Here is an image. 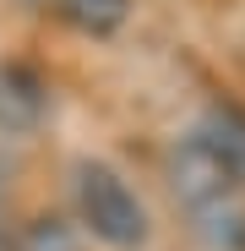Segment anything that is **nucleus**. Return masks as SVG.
<instances>
[{"instance_id": "nucleus-1", "label": "nucleus", "mask_w": 245, "mask_h": 251, "mask_svg": "<svg viewBox=\"0 0 245 251\" xmlns=\"http://www.w3.org/2000/svg\"><path fill=\"white\" fill-rule=\"evenodd\" d=\"M169 186H175V202L185 207L191 229L207 240L213 251H245V186L196 137H185L175 148Z\"/></svg>"}, {"instance_id": "nucleus-7", "label": "nucleus", "mask_w": 245, "mask_h": 251, "mask_svg": "<svg viewBox=\"0 0 245 251\" xmlns=\"http://www.w3.org/2000/svg\"><path fill=\"white\" fill-rule=\"evenodd\" d=\"M38 6H44V0H38Z\"/></svg>"}, {"instance_id": "nucleus-2", "label": "nucleus", "mask_w": 245, "mask_h": 251, "mask_svg": "<svg viewBox=\"0 0 245 251\" xmlns=\"http://www.w3.org/2000/svg\"><path fill=\"white\" fill-rule=\"evenodd\" d=\"M76 213H82V229L104 246H114V251H136L153 229L142 197L120 180V170H109L98 158L76 164Z\"/></svg>"}, {"instance_id": "nucleus-6", "label": "nucleus", "mask_w": 245, "mask_h": 251, "mask_svg": "<svg viewBox=\"0 0 245 251\" xmlns=\"http://www.w3.org/2000/svg\"><path fill=\"white\" fill-rule=\"evenodd\" d=\"M11 251H88V240H82V229L66 224V219H33L17 235Z\"/></svg>"}, {"instance_id": "nucleus-4", "label": "nucleus", "mask_w": 245, "mask_h": 251, "mask_svg": "<svg viewBox=\"0 0 245 251\" xmlns=\"http://www.w3.org/2000/svg\"><path fill=\"white\" fill-rule=\"evenodd\" d=\"M191 137H196V142H201V148H207L223 170L245 186V109H234V104H213Z\"/></svg>"}, {"instance_id": "nucleus-5", "label": "nucleus", "mask_w": 245, "mask_h": 251, "mask_svg": "<svg viewBox=\"0 0 245 251\" xmlns=\"http://www.w3.org/2000/svg\"><path fill=\"white\" fill-rule=\"evenodd\" d=\"M55 6H60V17L76 33H88V38H109L131 17V0H55Z\"/></svg>"}, {"instance_id": "nucleus-3", "label": "nucleus", "mask_w": 245, "mask_h": 251, "mask_svg": "<svg viewBox=\"0 0 245 251\" xmlns=\"http://www.w3.org/2000/svg\"><path fill=\"white\" fill-rule=\"evenodd\" d=\"M44 109H49L44 76L33 66H22V60H0V131H11V137L38 131Z\"/></svg>"}]
</instances>
